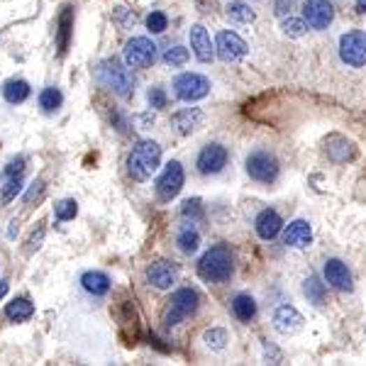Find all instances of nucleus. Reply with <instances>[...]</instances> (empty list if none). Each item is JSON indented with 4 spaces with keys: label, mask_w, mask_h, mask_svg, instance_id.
<instances>
[{
    "label": "nucleus",
    "mask_w": 366,
    "mask_h": 366,
    "mask_svg": "<svg viewBox=\"0 0 366 366\" xmlns=\"http://www.w3.org/2000/svg\"><path fill=\"white\" fill-rule=\"evenodd\" d=\"M198 274L207 284H227L235 274V259L227 244H215L200 256L198 261Z\"/></svg>",
    "instance_id": "1"
},
{
    "label": "nucleus",
    "mask_w": 366,
    "mask_h": 366,
    "mask_svg": "<svg viewBox=\"0 0 366 366\" xmlns=\"http://www.w3.org/2000/svg\"><path fill=\"white\" fill-rule=\"evenodd\" d=\"M161 166V147L152 140H142L127 156V174L132 181H149Z\"/></svg>",
    "instance_id": "2"
},
{
    "label": "nucleus",
    "mask_w": 366,
    "mask_h": 366,
    "mask_svg": "<svg viewBox=\"0 0 366 366\" xmlns=\"http://www.w3.org/2000/svg\"><path fill=\"white\" fill-rule=\"evenodd\" d=\"M98 81L120 98H130L135 93V78L130 73V66L117 59H105L98 64Z\"/></svg>",
    "instance_id": "3"
},
{
    "label": "nucleus",
    "mask_w": 366,
    "mask_h": 366,
    "mask_svg": "<svg viewBox=\"0 0 366 366\" xmlns=\"http://www.w3.org/2000/svg\"><path fill=\"white\" fill-rule=\"evenodd\" d=\"M198 308H200V295H198V291L179 288L174 295H171L169 305H166V310H164V328L171 330V328H176V325H181L186 318L196 315Z\"/></svg>",
    "instance_id": "4"
},
{
    "label": "nucleus",
    "mask_w": 366,
    "mask_h": 366,
    "mask_svg": "<svg viewBox=\"0 0 366 366\" xmlns=\"http://www.w3.org/2000/svg\"><path fill=\"white\" fill-rule=\"evenodd\" d=\"M244 169L256 183H274L279 176V159L269 149H254L247 154Z\"/></svg>",
    "instance_id": "5"
},
{
    "label": "nucleus",
    "mask_w": 366,
    "mask_h": 366,
    "mask_svg": "<svg viewBox=\"0 0 366 366\" xmlns=\"http://www.w3.org/2000/svg\"><path fill=\"white\" fill-rule=\"evenodd\" d=\"M339 59L354 68L366 66V32H362V29L344 32L339 37Z\"/></svg>",
    "instance_id": "6"
},
{
    "label": "nucleus",
    "mask_w": 366,
    "mask_h": 366,
    "mask_svg": "<svg viewBox=\"0 0 366 366\" xmlns=\"http://www.w3.org/2000/svg\"><path fill=\"white\" fill-rule=\"evenodd\" d=\"M122 59L130 68H149L156 61V44L149 37H132L122 49Z\"/></svg>",
    "instance_id": "7"
},
{
    "label": "nucleus",
    "mask_w": 366,
    "mask_h": 366,
    "mask_svg": "<svg viewBox=\"0 0 366 366\" xmlns=\"http://www.w3.org/2000/svg\"><path fill=\"white\" fill-rule=\"evenodd\" d=\"M183 183H186V174H183L181 161H169L156 179V198L161 203H171L181 193Z\"/></svg>",
    "instance_id": "8"
},
{
    "label": "nucleus",
    "mask_w": 366,
    "mask_h": 366,
    "mask_svg": "<svg viewBox=\"0 0 366 366\" xmlns=\"http://www.w3.org/2000/svg\"><path fill=\"white\" fill-rule=\"evenodd\" d=\"M210 93V81L200 73H181L174 81V96L183 103H196Z\"/></svg>",
    "instance_id": "9"
},
{
    "label": "nucleus",
    "mask_w": 366,
    "mask_h": 366,
    "mask_svg": "<svg viewBox=\"0 0 366 366\" xmlns=\"http://www.w3.org/2000/svg\"><path fill=\"white\" fill-rule=\"evenodd\" d=\"M215 52H217V57H220L225 64H235V61H242V59L247 57L249 47H247V42L237 32L222 29V32L217 34Z\"/></svg>",
    "instance_id": "10"
},
{
    "label": "nucleus",
    "mask_w": 366,
    "mask_h": 366,
    "mask_svg": "<svg viewBox=\"0 0 366 366\" xmlns=\"http://www.w3.org/2000/svg\"><path fill=\"white\" fill-rule=\"evenodd\" d=\"M227 159H230V154H227L225 147L217 145V142H210V145H205L200 149V154H198V159H196V166L203 176H215L227 166Z\"/></svg>",
    "instance_id": "11"
},
{
    "label": "nucleus",
    "mask_w": 366,
    "mask_h": 366,
    "mask_svg": "<svg viewBox=\"0 0 366 366\" xmlns=\"http://www.w3.org/2000/svg\"><path fill=\"white\" fill-rule=\"evenodd\" d=\"M303 20L310 29H328L335 20V8L330 0H305Z\"/></svg>",
    "instance_id": "12"
},
{
    "label": "nucleus",
    "mask_w": 366,
    "mask_h": 366,
    "mask_svg": "<svg viewBox=\"0 0 366 366\" xmlns=\"http://www.w3.org/2000/svg\"><path fill=\"white\" fill-rule=\"evenodd\" d=\"M188 39H191V49L196 54V59L200 64H210L212 57H215V44L210 42V34L203 24H193L188 29Z\"/></svg>",
    "instance_id": "13"
},
{
    "label": "nucleus",
    "mask_w": 366,
    "mask_h": 366,
    "mask_svg": "<svg viewBox=\"0 0 366 366\" xmlns=\"http://www.w3.org/2000/svg\"><path fill=\"white\" fill-rule=\"evenodd\" d=\"M176 279H179V271H176V266L169 264V261H154V264L147 266V281H149V286H154V288L169 291L171 286L176 284Z\"/></svg>",
    "instance_id": "14"
},
{
    "label": "nucleus",
    "mask_w": 366,
    "mask_h": 366,
    "mask_svg": "<svg viewBox=\"0 0 366 366\" xmlns=\"http://www.w3.org/2000/svg\"><path fill=\"white\" fill-rule=\"evenodd\" d=\"M323 276H325V281H328V284L332 286V288H337V291H352L354 288L352 274H349L347 264H344V261H339V259H328V261H325Z\"/></svg>",
    "instance_id": "15"
},
{
    "label": "nucleus",
    "mask_w": 366,
    "mask_h": 366,
    "mask_svg": "<svg viewBox=\"0 0 366 366\" xmlns=\"http://www.w3.org/2000/svg\"><path fill=\"white\" fill-rule=\"evenodd\" d=\"M203 122H205V112H203L200 108H183V110L171 115V125H174V130L183 137L193 135L198 127H203Z\"/></svg>",
    "instance_id": "16"
},
{
    "label": "nucleus",
    "mask_w": 366,
    "mask_h": 366,
    "mask_svg": "<svg viewBox=\"0 0 366 366\" xmlns=\"http://www.w3.org/2000/svg\"><path fill=\"white\" fill-rule=\"evenodd\" d=\"M313 242V227L305 220H293L284 230V244L293 247V249H305Z\"/></svg>",
    "instance_id": "17"
},
{
    "label": "nucleus",
    "mask_w": 366,
    "mask_h": 366,
    "mask_svg": "<svg viewBox=\"0 0 366 366\" xmlns=\"http://www.w3.org/2000/svg\"><path fill=\"white\" fill-rule=\"evenodd\" d=\"M274 328L281 335H293L303 328V315L293 308V305H281L274 313Z\"/></svg>",
    "instance_id": "18"
},
{
    "label": "nucleus",
    "mask_w": 366,
    "mask_h": 366,
    "mask_svg": "<svg viewBox=\"0 0 366 366\" xmlns=\"http://www.w3.org/2000/svg\"><path fill=\"white\" fill-rule=\"evenodd\" d=\"M281 227H284V220H281L279 212L271 210V207L261 210L259 215H256V220H254L256 235H259V240H264V242H271V240H274V237L281 232Z\"/></svg>",
    "instance_id": "19"
},
{
    "label": "nucleus",
    "mask_w": 366,
    "mask_h": 366,
    "mask_svg": "<svg viewBox=\"0 0 366 366\" xmlns=\"http://www.w3.org/2000/svg\"><path fill=\"white\" fill-rule=\"evenodd\" d=\"M71 37H73V8L66 5V8H61L57 20V52L61 54V57L68 52V47H71Z\"/></svg>",
    "instance_id": "20"
},
{
    "label": "nucleus",
    "mask_w": 366,
    "mask_h": 366,
    "mask_svg": "<svg viewBox=\"0 0 366 366\" xmlns=\"http://www.w3.org/2000/svg\"><path fill=\"white\" fill-rule=\"evenodd\" d=\"M81 288L86 291L88 295H93V298H103V295L110 293L112 281L110 276L103 274V271H86V274L81 276Z\"/></svg>",
    "instance_id": "21"
},
{
    "label": "nucleus",
    "mask_w": 366,
    "mask_h": 366,
    "mask_svg": "<svg viewBox=\"0 0 366 366\" xmlns=\"http://www.w3.org/2000/svg\"><path fill=\"white\" fill-rule=\"evenodd\" d=\"M29 96H32V88H29V83L22 81V78H13V81L3 83V98L10 105H22Z\"/></svg>",
    "instance_id": "22"
},
{
    "label": "nucleus",
    "mask_w": 366,
    "mask_h": 366,
    "mask_svg": "<svg viewBox=\"0 0 366 366\" xmlns=\"http://www.w3.org/2000/svg\"><path fill=\"white\" fill-rule=\"evenodd\" d=\"M5 318L13 323H27L34 318V303L29 298H15L5 305Z\"/></svg>",
    "instance_id": "23"
},
{
    "label": "nucleus",
    "mask_w": 366,
    "mask_h": 366,
    "mask_svg": "<svg viewBox=\"0 0 366 366\" xmlns=\"http://www.w3.org/2000/svg\"><path fill=\"white\" fill-rule=\"evenodd\" d=\"M232 313L240 323H251L256 318V300L249 293H237L232 298Z\"/></svg>",
    "instance_id": "24"
},
{
    "label": "nucleus",
    "mask_w": 366,
    "mask_h": 366,
    "mask_svg": "<svg viewBox=\"0 0 366 366\" xmlns=\"http://www.w3.org/2000/svg\"><path fill=\"white\" fill-rule=\"evenodd\" d=\"M176 244H179V249L183 254H196L198 247H200V232L191 225H183L179 230V235H176Z\"/></svg>",
    "instance_id": "25"
},
{
    "label": "nucleus",
    "mask_w": 366,
    "mask_h": 366,
    "mask_svg": "<svg viewBox=\"0 0 366 366\" xmlns=\"http://www.w3.org/2000/svg\"><path fill=\"white\" fill-rule=\"evenodd\" d=\"M328 154L332 156L335 161H349V159H354V145L349 140H344V137H330L328 140Z\"/></svg>",
    "instance_id": "26"
},
{
    "label": "nucleus",
    "mask_w": 366,
    "mask_h": 366,
    "mask_svg": "<svg viewBox=\"0 0 366 366\" xmlns=\"http://www.w3.org/2000/svg\"><path fill=\"white\" fill-rule=\"evenodd\" d=\"M39 108H42V112H47V115H52V112H57L59 108L64 105V96L61 91H59L57 86H47L42 93H39Z\"/></svg>",
    "instance_id": "27"
},
{
    "label": "nucleus",
    "mask_w": 366,
    "mask_h": 366,
    "mask_svg": "<svg viewBox=\"0 0 366 366\" xmlns=\"http://www.w3.org/2000/svg\"><path fill=\"white\" fill-rule=\"evenodd\" d=\"M227 17H230L232 22L247 24L254 20V10H251L247 3H242V0H232V3L227 5Z\"/></svg>",
    "instance_id": "28"
},
{
    "label": "nucleus",
    "mask_w": 366,
    "mask_h": 366,
    "mask_svg": "<svg viewBox=\"0 0 366 366\" xmlns=\"http://www.w3.org/2000/svg\"><path fill=\"white\" fill-rule=\"evenodd\" d=\"M303 293H305V298H308L313 305H323L325 303V284H320L318 276H310V279H305Z\"/></svg>",
    "instance_id": "29"
},
{
    "label": "nucleus",
    "mask_w": 366,
    "mask_h": 366,
    "mask_svg": "<svg viewBox=\"0 0 366 366\" xmlns=\"http://www.w3.org/2000/svg\"><path fill=\"white\" fill-rule=\"evenodd\" d=\"M22 174L20 176H8V181H5V186L0 188V205H8L10 200H15V198L22 193Z\"/></svg>",
    "instance_id": "30"
},
{
    "label": "nucleus",
    "mask_w": 366,
    "mask_h": 366,
    "mask_svg": "<svg viewBox=\"0 0 366 366\" xmlns=\"http://www.w3.org/2000/svg\"><path fill=\"white\" fill-rule=\"evenodd\" d=\"M203 342H205V347L220 352V349H225L227 342H230V335H227V330H222V328H210V330H205V335H203Z\"/></svg>",
    "instance_id": "31"
},
{
    "label": "nucleus",
    "mask_w": 366,
    "mask_h": 366,
    "mask_svg": "<svg viewBox=\"0 0 366 366\" xmlns=\"http://www.w3.org/2000/svg\"><path fill=\"white\" fill-rule=\"evenodd\" d=\"M76 215H78V203L73 200V198H64V200H59L57 205H54V217H57L59 222H68Z\"/></svg>",
    "instance_id": "32"
},
{
    "label": "nucleus",
    "mask_w": 366,
    "mask_h": 366,
    "mask_svg": "<svg viewBox=\"0 0 366 366\" xmlns=\"http://www.w3.org/2000/svg\"><path fill=\"white\" fill-rule=\"evenodd\" d=\"M188 49L186 47H181V44H174V47H169L164 52V64L166 66H171V68H176V66H183V64L188 61Z\"/></svg>",
    "instance_id": "33"
},
{
    "label": "nucleus",
    "mask_w": 366,
    "mask_h": 366,
    "mask_svg": "<svg viewBox=\"0 0 366 366\" xmlns=\"http://www.w3.org/2000/svg\"><path fill=\"white\" fill-rule=\"evenodd\" d=\"M281 29H284L286 37L298 39L308 32V22H305V20H298V17H286L284 22H281Z\"/></svg>",
    "instance_id": "34"
},
{
    "label": "nucleus",
    "mask_w": 366,
    "mask_h": 366,
    "mask_svg": "<svg viewBox=\"0 0 366 366\" xmlns=\"http://www.w3.org/2000/svg\"><path fill=\"white\" fill-rule=\"evenodd\" d=\"M166 27H169V17H166V13H161V10H152V13L147 15V29H149L152 34L166 32Z\"/></svg>",
    "instance_id": "35"
},
{
    "label": "nucleus",
    "mask_w": 366,
    "mask_h": 366,
    "mask_svg": "<svg viewBox=\"0 0 366 366\" xmlns=\"http://www.w3.org/2000/svg\"><path fill=\"white\" fill-rule=\"evenodd\" d=\"M181 217L183 220H203V203L198 200V198H188V200H183L181 205Z\"/></svg>",
    "instance_id": "36"
},
{
    "label": "nucleus",
    "mask_w": 366,
    "mask_h": 366,
    "mask_svg": "<svg viewBox=\"0 0 366 366\" xmlns=\"http://www.w3.org/2000/svg\"><path fill=\"white\" fill-rule=\"evenodd\" d=\"M147 103H149V108H154V110H161V108H166V103H169V96H166V91L161 86H152L149 91H147Z\"/></svg>",
    "instance_id": "37"
},
{
    "label": "nucleus",
    "mask_w": 366,
    "mask_h": 366,
    "mask_svg": "<svg viewBox=\"0 0 366 366\" xmlns=\"http://www.w3.org/2000/svg\"><path fill=\"white\" fill-rule=\"evenodd\" d=\"M44 193V181L42 179H37L32 183V188L27 191V196H24V205H32L34 200H39V196Z\"/></svg>",
    "instance_id": "38"
},
{
    "label": "nucleus",
    "mask_w": 366,
    "mask_h": 366,
    "mask_svg": "<svg viewBox=\"0 0 366 366\" xmlns=\"http://www.w3.org/2000/svg\"><path fill=\"white\" fill-rule=\"evenodd\" d=\"M24 164H27V161H24V156H17V159H13L8 166H5V176H20L24 171Z\"/></svg>",
    "instance_id": "39"
},
{
    "label": "nucleus",
    "mask_w": 366,
    "mask_h": 366,
    "mask_svg": "<svg viewBox=\"0 0 366 366\" xmlns=\"http://www.w3.org/2000/svg\"><path fill=\"white\" fill-rule=\"evenodd\" d=\"M115 20L120 22V27H125V29H130L132 24H135V15L127 13V8H117L115 10Z\"/></svg>",
    "instance_id": "40"
},
{
    "label": "nucleus",
    "mask_w": 366,
    "mask_h": 366,
    "mask_svg": "<svg viewBox=\"0 0 366 366\" xmlns=\"http://www.w3.org/2000/svg\"><path fill=\"white\" fill-rule=\"evenodd\" d=\"M42 240H44V227H37V232H32V237H29V251H37L39 247H42Z\"/></svg>",
    "instance_id": "41"
},
{
    "label": "nucleus",
    "mask_w": 366,
    "mask_h": 366,
    "mask_svg": "<svg viewBox=\"0 0 366 366\" xmlns=\"http://www.w3.org/2000/svg\"><path fill=\"white\" fill-rule=\"evenodd\" d=\"M291 5H293V0H276V15H281V17H284L286 13H288L291 10Z\"/></svg>",
    "instance_id": "42"
},
{
    "label": "nucleus",
    "mask_w": 366,
    "mask_h": 366,
    "mask_svg": "<svg viewBox=\"0 0 366 366\" xmlns=\"http://www.w3.org/2000/svg\"><path fill=\"white\" fill-rule=\"evenodd\" d=\"M20 232V220H10V227H8V237L10 240H15Z\"/></svg>",
    "instance_id": "43"
},
{
    "label": "nucleus",
    "mask_w": 366,
    "mask_h": 366,
    "mask_svg": "<svg viewBox=\"0 0 366 366\" xmlns=\"http://www.w3.org/2000/svg\"><path fill=\"white\" fill-rule=\"evenodd\" d=\"M8 291H10V284H8V281H0V300H3L5 295H8Z\"/></svg>",
    "instance_id": "44"
},
{
    "label": "nucleus",
    "mask_w": 366,
    "mask_h": 366,
    "mask_svg": "<svg viewBox=\"0 0 366 366\" xmlns=\"http://www.w3.org/2000/svg\"><path fill=\"white\" fill-rule=\"evenodd\" d=\"M357 13H366V0H357Z\"/></svg>",
    "instance_id": "45"
}]
</instances>
